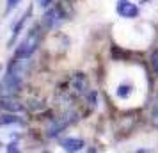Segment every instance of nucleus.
<instances>
[{
    "label": "nucleus",
    "mask_w": 158,
    "mask_h": 153,
    "mask_svg": "<svg viewBox=\"0 0 158 153\" xmlns=\"http://www.w3.org/2000/svg\"><path fill=\"white\" fill-rule=\"evenodd\" d=\"M130 95V86H121V87L117 89V96H121V98H124V96Z\"/></svg>",
    "instance_id": "9d476101"
},
{
    "label": "nucleus",
    "mask_w": 158,
    "mask_h": 153,
    "mask_svg": "<svg viewBox=\"0 0 158 153\" xmlns=\"http://www.w3.org/2000/svg\"><path fill=\"white\" fill-rule=\"evenodd\" d=\"M155 114L158 116V98H156V102H155Z\"/></svg>",
    "instance_id": "2eb2a0df"
},
{
    "label": "nucleus",
    "mask_w": 158,
    "mask_h": 153,
    "mask_svg": "<svg viewBox=\"0 0 158 153\" xmlns=\"http://www.w3.org/2000/svg\"><path fill=\"white\" fill-rule=\"evenodd\" d=\"M62 20H64V15H62L60 7H53L44 15V22L48 23V27H55V25H59Z\"/></svg>",
    "instance_id": "423d86ee"
},
{
    "label": "nucleus",
    "mask_w": 158,
    "mask_h": 153,
    "mask_svg": "<svg viewBox=\"0 0 158 153\" xmlns=\"http://www.w3.org/2000/svg\"><path fill=\"white\" fill-rule=\"evenodd\" d=\"M153 68H155V73L158 75V53H153Z\"/></svg>",
    "instance_id": "f8f14e48"
},
{
    "label": "nucleus",
    "mask_w": 158,
    "mask_h": 153,
    "mask_svg": "<svg viewBox=\"0 0 158 153\" xmlns=\"http://www.w3.org/2000/svg\"><path fill=\"white\" fill-rule=\"evenodd\" d=\"M39 43H41V32H39L37 27H34V29L29 30V34H27V37L22 41V45L16 48V57H22V59L30 57V55L37 50Z\"/></svg>",
    "instance_id": "f257e3e1"
},
{
    "label": "nucleus",
    "mask_w": 158,
    "mask_h": 153,
    "mask_svg": "<svg viewBox=\"0 0 158 153\" xmlns=\"http://www.w3.org/2000/svg\"><path fill=\"white\" fill-rule=\"evenodd\" d=\"M60 146H62V150L66 151H80V150H84V141L82 139H77V137H66L60 141Z\"/></svg>",
    "instance_id": "20e7f679"
},
{
    "label": "nucleus",
    "mask_w": 158,
    "mask_h": 153,
    "mask_svg": "<svg viewBox=\"0 0 158 153\" xmlns=\"http://www.w3.org/2000/svg\"><path fill=\"white\" fill-rule=\"evenodd\" d=\"M7 151H18L16 144H9V146H7Z\"/></svg>",
    "instance_id": "ddd939ff"
},
{
    "label": "nucleus",
    "mask_w": 158,
    "mask_h": 153,
    "mask_svg": "<svg viewBox=\"0 0 158 153\" xmlns=\"http://www.w3.org/2000/svg\"><path fill=\"white\" fill-rule=\"evenodd\" d=\"M25 20H27V15L22 16V18H20V22H18V23L15 25V29H13V36H11V39H9V45H13V43H15V39L18 37L20 30L23 29V23H25Z\"/></svg>",
    "instance_id": "6e6552de"
},
{
    "label": "nucleus",
    "mask_w": 158,
    "mask_h": 153,
    "mask_svg": "<svg viewBox=\"0 0 158 153\" xmlns=\"http://www.w3.org/2000/svg\"><path fill=\"white\" fill-rule=\"evenodd\" d=\"M117 15L123 16V18H137L139 15V7L135 4H131L128 0H121L117 4Z\"/></svg>",
    "instance_id": "7ed1b4c3"
},
{
    "label": "nucleus",
    "mask_w": 158,
    "mask_h": 153,
    "mask_svg": "<svg viewBox=\"0 0 158 153\" xmlns=\"http://www.w3.org/2000/svg\"><path fill=\"white\" fill-rule=\"evenodd\" d=\"M0 146H2V142H0Z\"/></svg>",
    "instance_id": "dca6fc26"
},
{
    "label": "nucleus",
    "mask_w": 158,
    "mask_h": 153,
    "mask_svg": "<svg viewBox=\"0 0 158 153\" xmlns=\"http://www.w3.org/2000/svg\"><path fill=\"white\" fill-rule=\"evenodd\" d=\"M0 107L2 109L9 110V112H22L23 110V105L18 100H15L13 96H2V100H0Z\"/></svg>",
    "instance_id": "39448f33"
},
{
    "label": "nucleus",
    "mask_w": 158,
    "mask_h": 153,
    "mask_svg": "<svg viewBox=\"0 0 158 153\" xmlns=\"http://www.w3.org/2000/svg\"><path fill=\"white\" fill-rule=\"evenodd\" d=\"M18 4H20V0H7V7H6V11L9 13V11H11L13 7H16Z\"/></svg>",
    "instance_id": "9b49d317"
},
{
    "label": "nucleus",
    "mask_w": 158,
    "mask_h": 153,
    "mask_svg": "<svg viewBox=\"0 0 158 153\" xmlns=\"http://www.w3.org/2000/svg\"><path fill=\"white\" fill-rule=\"evenodd\" d=\"M66 126H68V119H57V121H53L50 125V128H48V135L53 137V135H57L60 130H64Z\"/></svg>",
    "instance_id": "0eeeda50"
},
{
    "label": "nucleus",
    "mask_w": 158,
    "mask_h": 153,
    "mask_svg": "<svg viewBox=\"0 0 158 153\" xmlns=\"http://www.w3.org/2000/svg\"><path fill=\"white\" fill-rule=\"evenodd\" d=\"M22 87V77L7 73L0 82V96H13Z\"/></svg>",
    "instance_id": "f03ea898"
},
{
    "label": "nucleus",
    "mask_w": 158,
    "mask_h": 153,
    "mask_svg": "<svg viewBox=\"0 0 158 153\" xmlns=\"http://www.w3.org/2000/svg\"><path fill=\"white\" fill-rule=\"evenodd\" d=\"M50 4H52V0H41V6H43V7H48Z\"/></svg>",
    "instance_id": "4468645a"
},
{
    "label": "nucleus",
    "mask_w": 158,
    "mask_h": 153,
    "mask_svg": "<svg viewBox=\"0 0 158 153\" xmlns=\"http://www.w3.org/2000/svg\"><path fill=\"white\" fill-rule=\"evenodd\" d=\"M11 123H20V119H18L15 114H4V116H0V126L11 125Z\"/></svg>",
    "instance_id": "1a4fd4ad"
}]
</instances>
